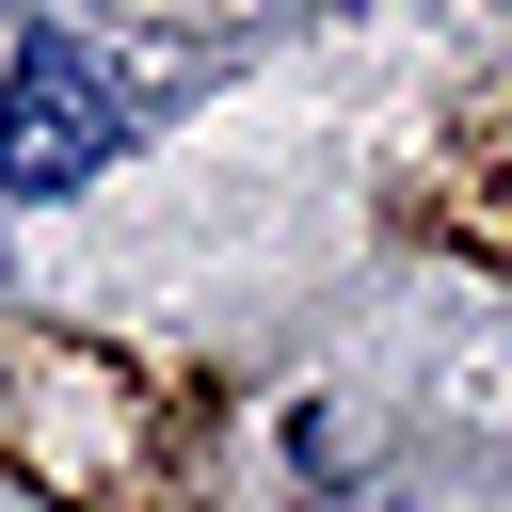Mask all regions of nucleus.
I'll list each match as a JSON object with an SVG mask.
<instances>
[{
	"label": "nucleus",
	"instance_id": "nucleus-1",
	"mask_svg": "<svg viewBox=\"0 0 512 512\" xmlns=\"http://www.w3.org/2000/svg\"><path fill=\"white\" fill-rule=\"evenodd\" d=\"M96 144H112V96H96V64H80L64 32H32V48H16V96H0V176H16V192H64Z\"/></svg>",
	"mask_w": 512,
	"mask_h": 512
}]
</instances>
